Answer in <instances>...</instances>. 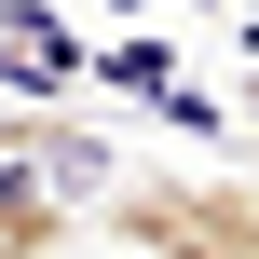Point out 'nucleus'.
Segmentation results:
<instances>
[{
	"mask_svg": "<svg viewBox=\"0 0 259 259\" xmlns=\"http://www.w3.org/2000/svg\"><path fill=\"white\" fill-rule=\"evenodd\" d=\"M96 219L137 259H259V178L246 164H150V178H109Z\"/></svg>",
	"mask_w": 259,
	"mask_h": 259,
	"instance_id": "nucleus-1",
	"label": "nucleus"
},
{
	"mask_svg": "<svg viewBox=\"0 0 259 259\" xmlns=\"http://www.w3.org/2000/svg\"><path fill=\"white\" fill-rule=\"evenodd\" d=\"M68 246H82L68 191H55L41 164H0V259H68Z\"/></svg>",
	"mask_w": 259,
	"mask_h": 259,
	"instance_id": "nucleus-2",
	"label": "nucleus"
},
{
	"mask_svg": "<svg viewBox=\"0 0 259 259\" xmlns=\"http://www.w3.org/2000/svg\"><path fill=\"white\" fill-rule=\"evenodd\" d=\"M0 82H82V41H68L41 0H14V14H0Z\"/></svg>",
	"mask_w": 259,
	"mask_h": 259,
	"instance_id": "nucleus-3",
	"label": "nucleus"
},
{
	"mask_svg": "<svg viewBox=\"0 0 259 259\" xmlns=\"http://www.w3.org/2000/svg\"><path fill=\"white\" fill-rule=\"evenodd\" d=\"M246 109H259V82H246Z\"/></svg>",
	"mask_w": 259,
	"mask_h": 259,
	"instance_id": "nucleus-4",
	"label": "nucleus"
}]
</instances>
